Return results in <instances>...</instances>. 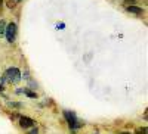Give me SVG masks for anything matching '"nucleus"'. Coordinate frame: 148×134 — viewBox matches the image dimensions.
I'll use <instances>...</instances> for the list:
<instances>
[{
  "label": "nucleus",
  "mask_w": 148,
  "mask_h": 134,
  "mask_svg": "<svg viewBox=\"0 0 148 134\" xmlns=\"http://www.w3.org/2000/svg\"><path fill=\"white\" fill-rule=\"evenodd\" d=\"M5 81H9L12 84H18L21 81V71L18 68H9L6 72H5V77H3Z\"/></svg>",
  "instance_id": "1"
},
{
  "label": "nucleus",
  "mask_w": 148,
  "mask_h": 134,
  "mask_svg": "<svg viewBox=\"0 0 148 134\" xmlns=\"http://www.w3.org/2000/svg\"><path fill=\"white\" fill-rule=\"evenodd\" d=\"M64 116H65V119H67V122H68V125H70L71 130H77V128L82 127V122L77 119V116H76V114H74V112L64 111Z\"/></svg>",
  "instance_id": "2"
},
{
  "label": "nucleus",
  "mask_w": 148,
  "mask_h": 134,
  "mask_svg": "<svg viewBox=\"0 0 148 134\" xmlns=\"http://www.w3.org/2000/svg\"><path fill=\"white\" fill-rule=\"evenodd\" d=\"M5 34H6L8 41L9 43H14L15 41V37H16V24L10 22L9 25L6 27V30H5Z\"/></svg>",
  "instance_id": "3"
},
{
  "label": "nucleus",
  "mask_w": 148,
  "mask_h": 134,
  "mask_svg": "<svg viewBox=\"0 0 148 134\" xmlns=\"http://www.w3.org/2000/svg\"><path fill=\"white\" fill-rule=\"evenodd\" d=\"M34 119H31V118H28V116H21L19 118V125L22 127V128H31V127H34Z\"/></svg>",
  "instance_id": "4"
},
{
  "label": "nucleus",
  "mask_w": 148,
  "mask_h": 134,
  "mask_svg": "<svg viewBox=\"0 0 148 134\" xmlns=\"http://www.w3.org/2000/svg\"><path fill=\"white\" fill-rule=\"evenodd\" d=\"M123 5H125L126 10L130 12V14H135V15H142V14H144V10H142L141 7H138V6H135V5H129L127 2H125Z\"/></svg>",
  "instance_id": "5"
},
{
  "label": "nucleus",
  "mask_w": 148,
  "mask_h": 134,
  "mask_svg": "<svg viewBox=\"0 0 148 134\" xmlns=\"http://www.w3.org/2000/svg\"><path fill=\"white\" fill-rule=\"evenodd\" d=\"M24 93H25L28 97H31V99H36V97H37V94H36L34 91H30L28 89H24Z\"/></svg>",
  "instance_id": "6"
},
{
  "label": "nucleus",
  "mask_w": 148,
  "mask_h": 134,
  "mask_svg": "<svg viewBox=\"0 0 148 134\" xmlns=\"http://www.w3.org/2000/svg\"><path fill=\"white\" fill-rule=\"evenodd\" d=\"M5 30H6V24L5 21H0V35L5 34Z\"/></svg>",
  "instance_id": "7"
},
{
  "label": "nucleus",
  "mask_w": 148,
  "mask_h": 134,
  "mask_svg": "<svg viewBox=\"0 0 148 134\" xmlns=\"http://www.w3.org/2000/svg\"><path fill=\"white\" fill-rule=\"evenodd\" d=\"M135 134H147V127H142V128H138Z\"/></svg>",
  "instance_id": "8"
},
{
  "label": "nucleus",
  "mask_w": 148,
  "mask_h": 134,
  "mask_svg": "<svg viewBox=\"0 0 148 134\" xmlns=\"http://www.w3.org/2000/svg\"><path fill=\"white\" fill-rule=\"evenodd\" d=\"M28 134H39V130H37V127H36V128H31Z\"/></svg>",
  "instance_id": "9"
},
{
  "label": "nucleus",
  "mask_w": 148,
  "mask_h": 134,
  "mask_svg": "<svg viewBox=\"0 0 148 134\" xmlns=\"http://www.w3.org/2000/svg\"><path fill=\"white\" fill-rule=\"evenodd\" d=\"M3 5V0H0V6H2Z\"/></svg>",
  "instance_id": "10"
},
{
  "label": "nucleus",
  "mask_w": 148,
  "mask_h": 134,
  "mask_svg": "<svg viewBox=\"0 0 148 134\" xmlns=\"http://www.w3.org/2000/svg\"><path fill=\"white\" fill-rule=\"evenodd\" d=\"M120 134H130V133H126V131H125V133H120Z\"/></svg>",
  "instance_id": "11"
},
{
  "label": "nucleus",
  "mask_w": 148,
  "mask_h": 134,
  "mask_svg": "<svg viewBox=\"0 0 148 134\" xmlns=\"http://www.w3.org/2000/svg\"><path fill=\"white\" fill-rule=\"evenodd\" d=\"M14 2H21V0H14Z\"/></svg>",
  "instance_id": "12"
}]
</instances>
